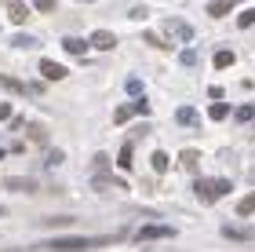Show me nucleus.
<instances>
[{
	"label": "nucleus",
	"mask_w": 255,
	"mask_h": 252,
	"mask_svg": "<svg viewBox=\"0 0 255 252\" xmlns=\"http://www.w3.org/2000/svg\"><path fill=\"white\" fill-rule=\"evenodd\" d=\"M11 117V106H7V102H0V121H7Z\"/></svg>",
	"instance_id": "obj_33"
},
{
	"label": "nucleus",
	"mask_w": 255,
	"mask_h": 252,
	"mask_svg": "<svg viewBox=\"0 0 255 252\" xmlns=\"http://www.w3.org/2000/svg\"><path fill=\"white\" fill-rule=\"evenodd\" d=\"M234 4H237V0H234Z\"/></svg>",
	"instance_id": "obj_36"
},
{
	"label": "nucleus",
	"mask_w": 255,
	"mask_h": 252,
	"mask_svg": "<svg viewBox=\"0 0 255 252\" xmlns=\"http://www.w3.org/2000/svg\"><path fill=\"white\" fill-rule=\"evenodd\" d=\"M179 62H182V66H197V51H193V48H182V51H179Z\"/></svg>",
	"instance_id": "obj_25"
},
{
	"label": "nucleus",
	"mask_w": 255,
	"mask_h": 252,
	"mask_svg": "<svg viewBox=\"0 0 255 252\" xmlns=\"http://www.w3.org/2000/svg\"><path fill=\"white\" fill-rule=\"evenodd\" d=\"M4 187L7 190H18V194H33V190H37V183H33V179H4Z\"/></svg>",
	"instance_id": "obj_11"
},
{
	"label": "nucleus",
	"mask_w": 255,
	"mask_h": 252,
	"mask_svg": "<svg viewBox=\"0 0 255 252\" xmlns=\"http://www.w3.org/2000/svg\"><path fill=\"white\" fill-rule=\"evenodd\" d=\"M135 113H138V106H135V102H124V106H121L117 113H113V121H117V124H128V121L135 117Z\"/></svg>",
	"instance_id": "obj_13"
},
{
	"label": "nucleus",
	"mask_w": 255,
	"mask_h": 252,
	"mask_svg": "<svg viewBox=\"0 0 255 252\" xmlns=\"http://www.w3.org/2000/svg\"><path fill=\"white\" fill-rule=\"evenodd\" d=\"M117 165H121V168H128V165H131V143H128L124 150H121V157H117Z\"/></svg>",
	"instance_id": "obj_27"
},
{
	"label": "nucleus",
	"mask_w": 255,
	"mask_h": 252,
	"mask_svg": "<svg viewBox=\"0 0 255 252\" xmlns=\"http://www.w3.org/2000/svg\"><path fill=\"white\" fill-rule=\"evenodd\" d=\"M37 4V11H55V0H33Z\"/></svg>",
	"instance_id": "obj_31"
},
{
	"label": "nucleus",
	"mask_w": 255,
	"mask_h": 252,
	"mask_svg": "<svg viewBox=\"0 0 255 252\" xmlns=\"http://www.w3.org/2000/svg\"><path fill=\"white\" fill-rule=\"evenodd\" d=\"M0 88H7V91H18V95H26V91H29L26 84H18L15 77H0Z\"/></svg>",
	"instance_id": "obj_19"
},
{
	"label": "nucleus",
	"mask_w": 255,
	"mask_h": 252,
	"mask_svg": "<svg viewBox=\"0 0 255 252\" xmlns=\"http://www.w3.org/2000/svg\"><path fill=\"white\" fill-rule=\"evenodd\" d=\"M237 121H241V124H245V121H255V106H252V102L237 106Z\"/></svg>",
	"instance_id": "obj_21"
},
{
	"label": "nucleus",
	"mask_w": 255,
	"mask_h": 252,
	"mask_svg": "<svg viewBox=\"0 0 255 252\" xmlns=\"http://www.w3.org/2000/svg\"><path fill=\"white\" fill-rule=\"evenodd\" d=\"M149 161H153V168H157V172H168V154H164V150H157L153 157H149Z\"/></svg>",
	"instance_id": "obj_23"
},
{
	"label": "nucleus",
	"mask_w": 255,
	"mask_h": 252,
	"mask_svg": "<svg viewBox=\"0 0 255 252\" xmlns=\"http://www.w3.org/2000/svg\"><path fill=\"white\" fill-rule=\"evenodd\" d=\"M62 48H66V51H73V55H84L91 44H88V40H80V37H62Z\"/></svg>",
	"instance_id": "obj_12"
},
{
	"label": "nucleus",
	"mask_w": 255,
	"mask_h": 252,
	"mask_svg": "<svg viewBox=\"0 0 255 252\" xmlns=\"http://www.w3.org/2000/svg\"><path fill=\"white\" fill-rule=\"evenodd\" d=\"M237 26H241V29H252V26H255V11H241V15H237Z\"/></svg>",
	"instance_id": "obj_22"
},
{
	"label": "nucleus",
	"mask_w": 255,
	"mask_h": 252,
	"mask_svg": "<svg viewBox=\"0 0 255 252\" xmlns=\"http://www.w3.org/2000/svg\"><path fill=\"white\" fill-rule=\"evenodd\" d=\"M135 106H138V113H142V117H149V99H138Z\"/></svg>",
	"instance_id": "obj_32"
},
{
	"label": "nucleus",
	"mask_w": 255,
	"mask_h": 252,
	"mask_svg": "<svg viewBox=\"0 0 255 252\" xmlns=\"http://www.w3.org/2000/svg\"><path fill=\"white\" fill-rule=\"evenodd\" d=\"M91 187H95V190H128V183H124V179H106V176H95V179H91Z\"/></svg>",
	"instance_id": "obj_9"
},
{
	"label": "nucleus",
	"mask_w": 255,
	"mask_h": 252,
	"mask_svg": "<svg viewBox=\"0 0 255 252\" xmlns=\"http://www.w3.org/2000/svg\"><path fill=\"white\" fill-rule=\"evenodd\" d=\"M223 238H234V242H255L252 227H223Z\"/></svg>",
	"instance_id": "obj_8"
},
{
	"label": "nucleus",
	"mask_w": 255,
	"mask_h": 252,
	"mask_svg": "<svg viewBox=\"0 0 255 252\" xmlns=\"http://www.w3.org/2000/svg\"><path fill=\"white\" fill-rule=\"evenodd\" d=\"M179 227H168V223H153V227H142L138 231V242H153V238H175Z\"/></svg>",
	"instance_id": "obj_3"
},
{
	"label": "nucleus",
	"mask_w": 255,
	"mask_h": 252,
	"mask_svg": "<svg viewBox=\"0 0 255 252\" xmlns=\"http://www.w3.org/2000/svg\"><path fill=\"white\" fill-rule=\"evenodd\" d=\"M128 95L142 99V81H138V77H128Z\"/></svg>",
	"instance_id": "obj_24"
},
{
	"label": "nucleus",
	"mask_w": 255,
	"mask_h": 252,
	"mask_svg": "<svg viewBox=\"0 0 255 252\" xmlns=\"http://www.w3.org/2000/svg\"><path fill=\"white\" fill-rule=\"evenodd\" d=\"M230 4H234V0H212V4H208V15H212V18H223L226 11H230Z\"/></svg>",
	"instance_id": "obj_14"
},
{
	"label": "nucleus",
	"mask_w": 255,
	"mask_h": 252,
	"mask_svg": "<svg viewBox=\"0 0 255 252\" xmlns=\"http://www.w3.org/2000/svg\"><path fill=\"white\" fill-rule=\"evenodd\" d=\"M29 139H37V143H44V128H40V124H29Z\"/></svg>",
	"instance_id": "obj_29"
},
{
	"label": "nucleus",
	"mask_w": 255,
	"mask_h": 252,
	"mask_svg": "<svg viewBox=\"0 0 255 252\" xmlns=\"http://www.w3.org/2000/svg\"><path fill=\"white\" fill-rule=\"evenodd\" d=\"M40 73L48 77V81H66V66L55 62V59H40Z\"/></svg>",
	"instance_id": "obj_5"
},
{
	"label": "nucleus",
	"mask_w": 255,
	"mask_h": 252,
	"mask_svg": "<svg viewBox=\"0 0 255 252\" xmlns=\"http://www.w3.org/2000/svg\"><path fill=\"white\" fill-rule=\"evenodd\" d=\"M4 11H7L11 22H26L29 18V7L22 4V0H4Z\"/></svg>",
	"instance_id": "obj_6"
},
{
	"label": "nucleus",
	"mask_w": 255,
	"mask_h": 252,
	"mask_svg": "<svg viewBox=\"0 0 255 252\" xmlns=\"http://www.w3.org/2000/svg\"><path fill=\"white\" fill-rule=\"evenodd\" d=\"M168 33H171V37H179V40H190V37H193V26H186V22H179V18H171V22H168Z\"/></svg>",
	"instance_id": "obj_10"
},
{
	"label": "nucleus",
	"mask_w": 255,
	"mask_h": 252,
	"mask_svg": "<svg viewBox=\"0 0 255 252\" xmlns=\"http://www.w3.org/2000/svg\"><path fill=\"white\" fill-rule=\"evenodd\" d=\"M226 66H234V51H215V70H226Z\"/></svg>",
	"instance_id": "obj_18"
},
{
	"label": "nucleus",
	"mask_w": 255,
	"mask_h": 252,
	"mask_svg": "<svg viewBox=\"0 0 255 252\" xmlns=\"http://www.w3.org/2000/svg\"><path fill=\"white\" fill-rule=\"evenodd\" d=\"M197 161H201V154H197V150H182L179 154V165H186V168H193Z\"/></svg>",
	"instance_id": "obj_20"
},
{
	"label": "nucleus",
	"mask_w": 255,
	"mask_h": 252,
	"mask_svg": "<svg viewBox=\"0 0 255 252\" xmlns=\"http://www.w3.org/2000/svg\"><path fill=\"white\" fill-rule=\"evenodd\" d=\"M142 40L149 44V48H164V40H160V37H157V33H149V29L142 33Z\"/></svg>",
	"instance_id": "obj_26"
},
{
	"label": "nucleus",
	"mask_w": 255,
	"mask_h": 252,
	"mask_svg": "<svg viewBox=\"0 0 255 252\" xmlns=\"http://www.w3.org/2000/svg\"><path fill=\"white\" fill-rule=\"evenodd\" d=\"M175 121L186 124V128H197V124H201V113H197L193 106H179V110H175Z\"/></svg>",
	"instance_id": "obj_7"
},
{
	"label": "nucleus",
	"mask_w": 255,
	"mask_h": 252,
	"mask_svg": "<svg viewBox=\"0 0 255 252\" xmlns=\"http://www.w3.org/2000/svg\"><path fill=\"white\" fill-rule=\"evenodd\" d=\"M124 234H110V238H51V242H44L40 249L48 252H91V249H102L110 242H121Z\"/></svg>",
	"instance_id": "obj_1"
},
{
	"label": "nucleus",
	"mask_w": 255,
	"mask_h": 252,
	"mask_svg": "<svg viewBox=\"0 0 255 252\" xmlns=\"http://www.w3.org/2000/svg\"><path fill=\"white\" fill-rule=\"evenodd\" d=\"M91 48H99V51H110V48H117V33H110V29H95L88 37Z\"/></svg>",
	"instance_id": "obj_4"
},
{
	"label": "nucleus",
	"mask_w": 255,
	"mask_h": 252,
	"mask_svg": "<svg viewBox=\"0 0 255 252\" xmlns=\"http://www.w3.org/2000/svg\"><path fill=\"white\" fill-rule=\"evenodd\" d=\"M106 165H110V161H106V154H95V172H99V176L106 172Z\"/></svg>",
	"instance_id": "obj_30"
},
{
	"label": "nucleus",
	"mask_w": 255,
	"mask_h": 252,
	"mask_svg": "<svg viewBox=\"0 0 255 252\" xmlns=\"http://www.w3.org/2000/svg\"><path fill=\"white\" fill-rule=\"evenodd\" d=\"M7 252H26V249H7Z\"/></svg>",
	"instance_id": "obj_34"
},
{
	"label": "nucleus",
	"mask_w": 255,
	"mask_h": 252,
	"mask_svg": "<svg viewBox=\"0 0 255 252\" xmlns=\"http://www.w3.org/2000/svg\"><path fill=\"white\" fill-rule=\"evenodd\" d=\"M208 117H212V121H226L230 106H226V102H212V106H208Z\"/></svg>",
	"instance_id": "obj_15"
},
{
	"label": "nucleus",
	"mask_w": 255,
	"mask_h": 252,
	"mask_svg": "<svg viewBox=\"0 0 255 252\" xmlns=\"http://www.w3.org/2000/svg\"><path fill=\"white\" fill-rule=\"evenodd\" d=\"M193 194L201 201H215L219 194H230V179H197L193 183Z\"/></svg>",
	"instance_id": "obj_2"
},
{
	"label": "nucleus",
	"mask_w": 255,
	"mask_h": 252,
	"mask_svg": "<svg viewBox=\"0 0 255 252\" xmlns=\"http://www.w3.org/2000/svg\"><path fill=\"white\" fill-rule=\"evenodd\" d=\"M11 44H15V48H33V51H37V37H29V33H18V37H11Z\"/></svg>",
	"instance_id": "obj_17"
},
{
	"label": "nucleus",
	"mask_w": 255,
	"mask_h": 252,
	"mask_svg": "<svg viewBox=\"0 0 255 252\" xmlns=\"http://www.w3.org/2000/svg\"><path fill=\"white\" fill-rule=\"evenodd\" d=\"M44 223H48V227H69V223H73V216H62V220H59V216H51V220H44Z\"/></svg>",
	"instance_id": "obj_28"
},
{
	"label": "nucleus",
	"mask_w": 255,
	"mask_h": 252,
	"mask_svg": "<svg viewBox=\"0 0 255 252\" xmlns=\"http://www.w3.org/2000/svg\"><path fill=\"white\" fill-rule=\"evenodd\" d=\"M252 212H255V190L248 194V198L237 201V216H252Z\"/></svg>",
	"instance_id": "obj_16"
},
{
	"label": "nucleus",
	"mask_w": 255,
	"mask_h": 252,
	"mask_svg": "<svg viewBox=\"0 0 255 252\" xmlns=\"http://www.w3.org/2000/svg\"><path fill=\"white\" fill-rule=\"evenodd\" d=\"M0 216H4V205H0Z\"/></svg>",
	"instance_id": "obj_35"
}]
</instances>
